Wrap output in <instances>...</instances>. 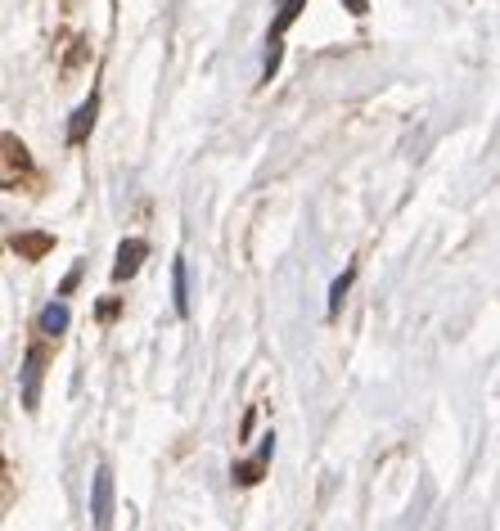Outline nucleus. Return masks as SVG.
Returning a JSON list of instances; mask_svg holds the SVG:
<instances>
[{
	"label": "nucleus",
	"mask_w": 500,
	"mask_h": 531,
	"mask_svg": "<svg viewBox=\"0 0 500 531\" xmlns=\"http://www.w3.org/2000/svg\"><path fill=\"white\" fill-rule=\"evenodd\" d=\"M95 113H100V95H91V99H86V104L73 113V122H68V144H73V149H82L86 135L95 131Z\"/></svg>",
	"instance_id": "nucleus-6"
},
{
	"label": "nucleus",
	"mask_w": 500,
	"mask_h": 531,
	"mask_svg": "<svg viewBox=\"0 0 500 531\" xmlns=\"http://www.w3.org/2000/svg\"><path fill=\"white\" fill-rule=\"evenodd\" d=\"M302 5H307V0H284V5H280V14H275V27H271V36H266V63H262V81H271L275 72H280L284 36H289V27L298 23Z\"/></svg>",
	"instance_id": "nucleus-3"
},
{
	"label": "nucleus",
	"mask_w": 500,
	"mask_h": 531,
	"mask_svg": "<svg viewBox=\"0 0 500 531\" xmlns=\"http://www.w3.org/2000/svg\"><path fill=\"white\" fill-rule=\"evenodd\" d=\"M172 302L176 315H190V266H185V257L172 261Z\"/></svg>",
	"instance_id": "nucleus-10"
},
{
	"label": "nucleus",
	"mask_w": 500,
	"mask_h": 531,
	"mask_svg": "<svg viewBox=\"0 0 500 531\" xmlns=\"http://www.w3.org/2000/svg\"><path fill=\"white\" fill-rule=\"evenodd\" d=\"M149 257V243L145 239H127L118 248V261H113V279H131L140 270V261Z\"/></svg>",
	"instance_id": "nucleus-7"
},
{
	"label": "nucleus",
	"mask_w": 500,
	"mask_h": 531,
	"mask_svg": "<svg viewBox=\"0 0 500 531\" xmlns=\"http://www.w3.org/2000/svg\"><path fill=\"white\" fill-rule=\"evenodd\" d=\"M68 320H73V311H68V302L59 297V302H50L46 311L37 315V333H46V338H55V342H59V338L68 333Z\"/></svg>",
	"instance_id": "nucleus-8"
},
{
	"label": "nucleus",
	"mask_w": 500,
	"mask_h": 531,
	"mask_svg": "<svg viewBox=\"0 0 500 531\" xmlns=\"http://www.w3.org/2000/svg\"><path fill=\"white\" fill-rule=\"evenodd\" d=\"M347 5H352V14H365V9H370L365 0H347Z\"/></svg>",
	"instance_id": "nucleus-14"
},
{
	"label": "nucleus",
	"mask_w": 500,
	"mask_h": 531,
	"mask_svg": "<svg viewBox=\"0 0 500 531\" xmlns=\"http://www.w3.org/2000/svg\"><path fill=\"white\" fill-rule=\"evenodd\" d=\"M10 248L19 252L23 261H41L50 248H55V234H46V230H32V234H14L10 239Z\"/></svg>",
	"instance_id": "nucleus-9"
},
{
	"label": "nucleus",
	"mask_w": 500,
	"mask_h": 531,
	"mask_svg": "<svg viewBox=\"0 0 500 531\" xmlns=\"http://www.w3.org/2000/svg\"><path fill=\"white\" fill-rule=\"evenodd\" d=\"M271 455H275V437H262L257 455H253V459H244V464H235V468H230V477H235L239 486L262 482V473H266V464H271Z\"/></svg>",
	"instance_id": "nucleus-5"
},
{
	"label": "nucleus",
	"mask_w": 500,
	"mask_h": 531,
	"mask_svg": "<svg viewBox=\"0 0 500 531\" xmlns=\"http://www.w3.org/2000/svg\"><path fill=\"white\" fill-rule=\"evenodd\" d=\"M352 279H356V261L343 270V275L334 279V284H329V315H334L338 306H343V297H347V288H352Z\"/></svg>",
	"instance_id": "nucleus-11"
},
{
	"label": "nucleus",
	"mask_w": 500,
	"mask_h": 531,
	"mask_svg": "<svg viewBox=\"0 0 500 531\" xmlns=\"http://www.w3.org/2000/svg\"><path fill=\"white\" fill-rule=\"evenodd\" d=\"M91 518H95V531H109L113 522V468H95L91 477Z\"/></svg>",
	"instance_id": "nucleus-4"
},
{
	"label": "nucleus",
	"mask_w": 500,
	"mask_h": 531,
	"mask_svg": "<svg viewBox=\"0 0 500 531\" xmlns=\"http://www.w3.org/2000/svg\"><path fill=\"white\" fill-rule=\"evenodd\" d=\"M55 347H59V342L46 338V333H37V338H32L28 356H23V410H37V401H41V374H46V360H50V351H55Z\"/></svg>",
	"instance_id": "nucleus-2"
},
{
	"label": "nucleus",
	"mask_w": 500,
	"mask_h": 531,
	"mask_svg": "<svg viewBox=\"0 0 500 531\" xmlns=\"http://www.w3.org/2000/svg\"><path fill=\"white\" fill-rule=\"evenodd\" d=\"M10 504H14V468L5 464V509H10Z\"/></svg>",
	"instance_id": "nucleus-13"
},
{
	"label": "nucleus",
	"mask_w": 500,
	"mask_h": 531,
	"mask_svg": "<svg viewBox=\"0 0 500 531\" xmlns=\"http://www.w3.org/2000/svg\"><path fill=\"white\" fill-rule=\"evenodd\" d=\"M0 180H5V189L10 194H41V171H37V162H32V153H28V144L19 140L14 131H5L0 135Z\"/></svg>",
	"instance_id": "nucleus-1"
},
{
	"label": "nucleus",
	"mask_w": 500,
	"mask_h": 531,
	"mask_svg": "<svg viewBox=\"0 0 500 531\" xmlns=\"http://www.w3.org/2000/svg\"><path fill=\"white\" fill-rule=\"evenodd\" d=\"M118 311H122V302H118V297H104V302H100V320H104V324H109Z\"/></svg>",
	"instance_id": "nucleus-12"
}]
</instances>
